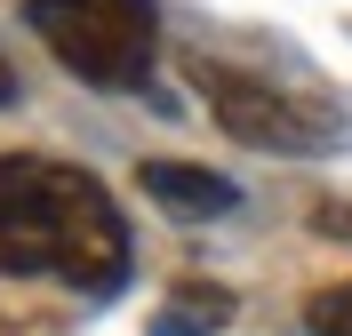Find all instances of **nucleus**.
I'll use <instances>...</instances> for the list:
<instances>
[{
    "mask_svg": "<svg viewBox=\"0 0 352 336\" xmlns=\"http://www.w3.org/2000/svg\"><path fill=\"white\" fill-rule=\"evenodd\" d=\"M0 272L56 280L72 296H112L129 280V216L72 160L0 153Z\"/></svg>",
    "mask_w": 352,
    "mask_h": 336,
    "instance_id": "f257e3e1",
    "label": "nucleus"
},
{
    "mask_svg": "<svg viewBox=\"0 0 352 336\" xmlns=\"http://www.w3.org/2000/svg\"><path fill=\"white\" fill-rule=\"evenodd\" d=\"M24 24L88 89H144L153 72V0H24Z\"/></svg>",
    "mask_w": 352,
    "mask_h": 336,
    "instance_id": "f03ea898",
    "label": "nucleus"
},
{
    "mask_svg": "<svg viewBox=\"0 0 352 336\" xmlns=\"http://www.w3.org/2000/svg\"><path fill=\"white\" fill-rule=\"evenodd\" d=\"M192 80L208 89V104H217L224 136H241V144H256V153H280V160H312L336 144V104H320V96L305 89H280V80H264V72H241V65H208L200 56Z\"/></svg>",
    "mask_w": 352,
    "mask_h": 336,
    "instance_id": "7ed1b4c3",
    "label": "nucleus"
},
{
    "mask_svg": "<svg viewBox=\"0 0 352 336\" xmlns=\"http://www.w3.org/2000/svg\"><path fill=\"white\" fill-rule=\"evenodd\" d=\"M144 192H153L168 216H184V224L232 216V208H241V184L217 177V168H192V160H144Z\"/></svg>",
    "mask_w": 352,
    "mask_h": 336,
    "instance_id": "20e7f679",
    "label": "nucleus"
},
{
    "mask_svg": "<svg viewBox=\"0 0 352 336\" xmlns=\"http://www.w3.org/2000/svg\"><path fill=\"white\" fill-rule=\"evenodd\" d=\"M305 336H352V280L305 296Z\"/></svg>",
    "mask_w": 352,
    "mask_h": 336,
    "instance_id": "39448f33",
    "label": "nucleus"
},
{
    "mask_svg": "<svg viewBox=\"0 0 352 336\" xmlns=\"http://www.w3.org/2000/svg\"><path fill=\"white\" fill-rule=\"evenodd\" d=\"M184 313H200V320H224L232 304H224V296H208V289H184Z\"/></svg>",
    "mask_w": 352,
    "mask_h": 336,
    "instance_id": "423d86ee",
    "label": "nucleus"
},
{
    "mask_svg": "<svg viewBox=\"0 0 352 336\" xmlns=\"http://www.w3.org/2000/svg\"><path fill=\"white\" fill-rule=\"evenodd\" d=\"M0 104H16V72L8 65H0Z\"/></svg>",
    "mask_w": 352,
    "mask_h": 336,
    "instance_id": "0eeeda50",
    "label": "nucleus"
}]
</instances>
